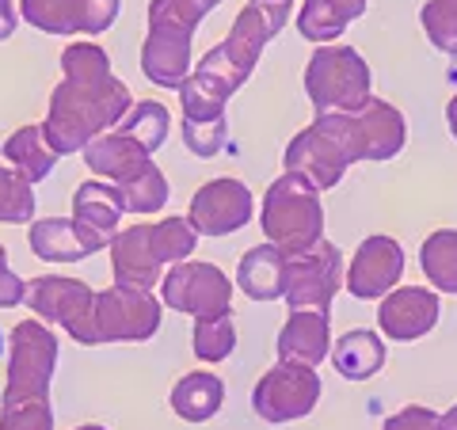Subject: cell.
<instances>
[{"instance_id": "10", "label": "cell", "mask_w": 457, "mask_h": 430, "mask_svg": "<svg viewBox=\"0 0 457 430\" xmlns=\"http://www.w3.org/2000/svg\"><path fill=\"white\" fill-rule=\"evenodd\" d=\"M317 400H320V377L312 374V366L278 362L255 385L252 408H255V415H263L267 423H286V419L309 415Z\"/></svg>"}, {"instance_id": "25", "label": "cell", "mask_w": 457, "mask_h": 430, "mask_svg": "<svg viewBox=\"0 0 457 430\" xmlns=\"http://www.w3.org/2000/svg\"><path fill=\"white\" fill-rule=\"evenodd\" d=\"M4 156H8V164L16 168L27 183L46 179L50 171H54V164H57V153L46 145V134H42V126H23V130L12 134L4 141Z\"/></svg>"}, {"instance_id": "37", "label": "cell", "mask_w": 457, "mask_h": 430, "mask_svg": "<svg viewBox=\"0 0 457 430\" xmlns=\"http://www.w3.org/2000/svg\"><path fill=\"white\" fill-rule=\"evenodd\" d=\"M183 141L195 156H218L225 145V119L221 122H187L183 119Z\"/></svg>"}, {"instance_id": "40", "label": "cell", "mask_w": 457, "mask_h": 430, "mask_svg": "<svg viewBox=\"0 0 457 430\" xmlns=\"http://www.w3.org/2000/svg\"><path fill=\"white\" fill-rule=\"evenodd\" d=\"M385 430H438V415L431 408H404L385 419Z\"/></svg>"}, {"instance_id": "1", "label": "cell", "mask_w": 457, "mask_h": 430, "mask_svg": "<svg viewBox=\"0 0 457 430\" xmlns=\"http://www.w3.org/2000/svg\"><path fill=\"white\" fill-rule=\"evenodd\" d=\"M65 80L50 95V119L42 126L46 145L65 156L77 149H88L92 141L119 126L130 114V92L122 80H114L111 73V57L96 42H73L62 54Z\"/></svg>"}, {"instance_id": "15", "label": "cell", "mask_w": 457, "mask_h": 430, "mask_svg": "<svg viewBox=\"0 0 457 430\" xmlns=\"http://www.w3.org/2000/svg\"><path fill=\"white\" fill-rule=\"evenodd\" d=\"M107 244V236L92 233L88 225H80L77 218H42L31 225V252L38 260L50 263H77L88 260Z\"/></svg>"}, {"instance_id": "13", "label": "cell", "mask_w": 457, "mask_h": 430, "mask_svg": "<svg viewBox=\"0 0 457 430\" xmlns=\"http://www.w3.org/2000/svg\"><path fill=\"white\" fill-rule=\"evenodd\" d=\"M378 320H381L385 339H400V343L423 339L438 324V294L423 290V285H400V290H389L381 297Z\"/></svg>"}, {"instance_id": "16", "label": "cell", "mask_w": 457, "mask_h": 430, "mask_svg": "<svg viewBox=\"0 0 457 430\" xmlns=\"http://www.w3.org/2000/svg\"><path fill=\"white\" fill-rule=\"evenodd\" d=\"M141 73L161 88H183V80L191 77V35L149 27V38L141 46Z\"/></svg>"}, {"instance_id": "11", "label": "cell", "mask_w": 457, "mask_h": 430, "mask_svg": "<svg viewBox=\"0 0 457 430\" xmlns=\"http://www.w3.org/2000/svg\"><path fill=\"white\" fill-rule=\"evenodd\" d=\"M255 198L240 179H210L206 187H198V194L191 198V213L187 221L198 236H225L237 233L252 221Z\"/></svg>"}, {"instance_id": "43", "label": "cell", "mask_w": 457, "mask_h": 430, "mask_svg": "<svg viewBox=\"0 0 457 430\" xmlns=\"http://www.w3.org/2000/svg\"><path fill=\"white\" fill-rule=\"evenodd\" d=\"M446 119H450V134L457 137V95L450 99V107H446Z\"/></svg>"}, {"instance_id": "30", "label": "cell", "mask_w": 457, "mask_h": 430, "mask_svg": "<svg viewBox=\"0 0 457 430\" xmlns=\"http://www.w3.org/2000/svg\"><path fill=\"white\" fill-rule=\"evenodd\" d=\"M149 240H153L156 260L176 267V263H187V255L195 252V244H198V233L191 228L187 218H164V221L149 225Z\"/></svg>"}, {"instance_id": "26", "label": "cell", "mask_w": 457, "mask_h": 430, "mask_svg": "<svg viewBox=\"0 0 457 430\" xmlns=\"http://www.w3.org/2000/svg\"><path fill=\"white\" fill-rule=\"evenodd\" d=\"M228 95L233 88H225L221 80H213L206 73H195L183 80L179 88V103H183V119L187 122H221L225 119V107H228Z\"/></svg>"}, {"instance_id": "41", "label": "cell", "mask_w": 457, "mask_h": 430, "mask_svg": "<svg viewBox=\"0 0 457 430\" xmlns=\"http://www.w3.org/2000/svg\"><path fill=\"white\" fill-rule=\"evenodd\" d=\"M16 35V0H0V42Z\"/></svg>"}, {"instance_id": "23", "label": "cell", "mask_w": 457, "mask_h": 430, "mask_svg": "<svg viewBox=\"0 0 457 430\" xmlns=\"http://www.w3.org/2000/svg\"><path fill=\"white\" fill-rule=\"evenodd\" d=\"M122 213H126V206H122L119 187H107V183H99V179L80 183L73 194V218L99 236H111L114 228H119Z\"/></svg>"}, {"instance_id": "2", "label": "cell", "mask_w": 457, "mask_h": 430, "mask_svg": "<svg viewBox=\"0 0 457 430\" xmlns=\"http://www.w3.org/2000/svg\"><path fill=\"white\" fill-rule=\"evenodd\" d=\"M260 225L267 233V244H275L286 260L317 248V244L324 240L320 191L309 187L302 176L286 171V176H278L263 194Z\"/></svg>"}, {"instance_id": "24", "label": "cell", "mask_w": 457, "mask_h": 430, "mask_svg": "<svg viewBox=\"0 0 457 430\" xmlns=\"http://www.w3.org/2000/svg\"><path fill=\"white\" fill-rule=\"evenodd\" d=\"M221 400H225V385L213 377V374H187L176 389H171V408H176L179 419L187 423H206L221 411Z\"/></svg>"}, {"instance_id": "42", "label": "cell", "mask_w": 457, "mask_h": 430, "mask_svg": "<svg viewBox=\"0 0 457 430\" xmlns=\"http://www.w3.org/2000/svg\"><path fill=\"white\" fill-rule=\"evenodd\" d=\"M438 430H457V408H450L446 415L438 419Z\"/></svg>"}, {"instance_id": "29", "label": "cell", "mask_w": 457, "mask_h": 430, "mask_svg": "<svg viewBox=\"0 0 457 430\" xmlns=\"http://www.w3.org/2000/svg\"><path fill=\"white\" fill-rule=\"evenodd\" d=\"M20 16L46 35H80V0H20Z\"/></svg>"}, {"instance_id": "39", "label": "cell", "mask_w": 457, "mask_h": 430, "mask_svg": "<svg viewBox=\"0 0 457 430\" xmlns=\"http://www.w3.org/2000/svg\"><path fill=\"white\" fill-rule=\"evenodd\" d=\"M23 297H27V285H23V278L16 275V270L8 267L4 244H0V309H12V305H20Z\"/></svg>"}, {"instance_id": "9", "label": "cell", "mask_w": 457, "mask_h": 430, "mask_svg": "<svg viewBox=\"0 0 457 430\" xmlns=\"http://www.w3.org/2000/svg\"><path fill=\"white\" fill-rule=\"evenodd\" d=\"M343 285V255L336 244L320 240L317 248L286 260V305L297 309H324L332 305L336 290Z\"/></svg>"}, {"instance_id": "7", "label": "cell", "mask_w": 457, "mask_h": 430, "mask_svg": "<svg viewBox=\"0 0 457 430\" xmlns=\"http://www.w3.org/2000/svg\"><path fill=\"white\" fill-rule=\"evenodd\" d=\"M161 294L168 309L191 312L195 320H213V317H228L233 282L213 263H176L161 278Z\"/></svg>"}, {"instance_id": "12", "label": "cell", "mask_w": 457, "mask_h": 430, "mask_svg": "<svg viewBox=\"0 0 457 430\" xmlns=\"http://www.w3.org/2000/svg\"><path fill=\"white\" fill-rule=\"evenodd\" d=\"M400 270H404V252H400V244L393 236H366L359 244V252H354L351 270L343 278H347L351 297L378 301L381 294L396 290Z\"/></svg>"}, {"instance_id": "5", "label": "cell", "mask_w": 457, "mask_h": 430, "mask_svg": "<svg viewBox=\"0 0 457 430\" xmlns=\"http://www.w3.org/2000/svg\"><path fill=\"white\" fill-rule=\"evenodd\" d=\"M27 309L46 324H62L69 335L84 347H96V294L88 282L80 278H62V275H46L35 278L27 285Z\"/></svg>"}, {"instance_id": "19", "label": "cell", "mask_w": 457, "mask_h": 430, "mask_svg": "<svg viewBox=\"0 0 457 430\" xmlns=\"http://www.w3.org/2000/svg\"><path fill=\"white\" fill-rule=\"evenodd\" d=\"M153 161V156L137 145V141L130 134H122V130H114V134H99L88 149H84V164H88L96 176H107L111 183H122V179H130L134 171Z\"/></svg>"}, {"instance_id": "22", "label": "cell", "mask_w": 457, "mask_h": 430, "mask_svg": "<svg viewBox=\"0 0 457 430\" xmlns=\"http://www.w3.org/2000/svg\"><path fill=\"white\" fill-rule=\"evenodd\" d=\"M332 362L347 381H370L385 366V339L370 327H354V332L336 339Z\"/></svg>"}, {"instance_id": "14", "label": "cell", "mask_w": 457, "mask_h": 430, "mask_svg": "<svg viewBox=\"0 0 457 430\" xmlns=\"http://www.w3.org/2000/svg\"><path fill=\"white\" fill-rule=\"evenodd\" d=\"M282 161H286V171L302 176L309 187H317V191L336 187V183L343 179V171H347V156H343V149L324 130H317V126H309V130L297 134L290 145H286Z\"/></svg>"}, {"instance_id": "45", "label": "cell", "mask_w": 457, "mask_h": 430, "mask_svg": "<svg viewBox=\"0 0 457 430\" xmlns=\"http://www.w3.org/2000/svg\"><path fill=\"white\" fill-rule=\"evenodd\" d=\"M80 430H104V426H96V423H92V426H80Z\"/></svg>"}, {"instance_id": "18", "label": "cell", "mask_w": 457, "mask_h": 430, "mask_svg": "<svg viewBox=\"0 0 457 430\" xmlns=\"http://www.w3.org/2000/svg\"><path fill=\"white\" fill-rule=\"evenodd\" d=\"M332 351V324L324 309H297L278 332V362L320 366V358Z\"/></svg>"}, {"instance_id": "20", "label": "cell", "mask_w": 457, "mask_h": 430, "mask_svg": "<svg viewBox=\"0 0 457 430\" xmlns=\"http://www.w3.org/2000/svg\"><path fill=\"white\" fill-rule=\"evenodd\" d=\"M362 12H366V0H305L302 12H297V31H302V38L317 42V46H328Z\"/></svg>"}, {"instance_id": "8", "label": "cell", "mask_w": 457, "mask_h": 430, "mask_svg": "<svg viewBox=\"0 0 457 430\" xmlns=\"http://www.w3.org/2000/svg\"><path fill=\"white\" fill-rule=\"evenodd\" d=\"M161 327V305L149 290H130L114 282L96 294V335L99 343H145Z\"/></svg>"}, {"instance_id": "36", "label": "cell", "mask_w": 457, "mask_h": 430, "mask_svg": "<svg viewBox=\"0 0 457 430\" xmlns=\"http://www.w3.org/2000/svg\"><path fill=\"white\" fill-rule=\"evenodd\" d=\"M0 430H54L50 400H20V404H4V411H0Z\"/></svg>"}, {"instance_id": "32", "label": "cell", "mask_w": 457, "mask_h": 430, "mask_svg": "<svg viewBox=\"0 0 457 430\" xmlns=\"http://www.w3.org/2000/svg\"><path fill=\"white\" fill-rule=\"evenodd\" d=\"M221 0H153L149 4V27H171V31L191 35L198 20L210 16Z\"/></svg>"}, {"instance_id": "27", "label": "cell", "mask_w": 457, "mask_h": 430, "mask_svg": "<svg viewBox=\"0 0 457 430\" xmlns=\"http://www.w3.org/2000/svg\"><path fill=\"white\" fill-rule=\"evenodd\" d=\"M114 187H119V194H122L126 213H137V218L164 210V203H168V179H164V171L156 168L153 161H145L130 179L114 183Z\"/></svg>"}, {"instance_id": "21", "label": "cell", "mask_w": 457, "mask_h": 430, "mask_svg": "<svg viewBox=\"0 0 457 430\" xmlns=\"http://www.w3.org/2000/svg\"><path fill=\"white\" fill-rule=\"evenodd\" d=\"M237 282L252 301H275L286 294V255L275 244L245 252V260L237 267Z\"/></svg>"}, {"instance_id": "34", "label": "cell", "mask_w": 457, "mask_h": 430, "mask_svg": "<svg viewBox=\"0 0 457 430\" xmlns=\"http://www.w3.org/2000/svg\"><path fill=\"white\" fill-rule=\"evenodd\" d=\"M237 347V327L233 317H213V320H198L195 324V354L203 362H221Z\"/></svg>"}, {"instance_id": "33", "label": "cell", "mask_w": 457, "mask_h": 430, "mask_svg": "<svg viewBox=\"0 0 457 430\" xmlns=\"http://www.w3.org/2000/svg\"><path fill=\"white\" fill-rule=\"evenodd\" d=\"M35 218V191L16 168L0 164V221L4 225H23Z\"/></svg>"}, {"instance_id": "46", "label": "cell", "mask_w": 457, "mask_h": 430, "mask_svg": "<svg viewBox=\"0 0 457 430\" xmlns=\"http://www.w3.org/2000/svg\"><path fill=\"white\" fill-rule=\"evenodd\" d=\"M0 351H4V335H0Z\"/></svg>"}, {"instance_id": "6", "label": "cell", "mask_w": 457, "mask_h": 430, "mask_svg": "<svg viewBox=\"0 0 457 430\" xmlns=\"http://www.w3.org/2000/svg\"><path fill=\"white\" fill-rule=\"evenodd\" d=\"M57 366V339L42 320H23L12 332V362H8V389L4 404L20 400H46L50 377Z\"/></svg>"}, {"instance_id": "35", "label": "cell", "mask_w": 457, "mask_h": 430, "mask_svg": "<svg viewBox=\"0 0 457 430\" xmlns=\"http://www.w3.org/2000/svg\"><path fill=\"white\" fill-rule=\"evenodd\" d=\"M420 20H423V31L431 38V46L446 54L457 50V0H427Z\"/></svg>"}, {"instance_id": "44", "label": "cell", "mask_w": 457, "mask_h": 430, "mask_svg": "<svg viewBox=\"0 0 457 430\" xmlns=\"http://www.w3.org/2000/svg\"><path fill=\"white\" fill-rule=\"evenodd\" d=\"M450 84H457V50L450 54Z\"/></svg>"}, {"instance_id": "4", "label": "cell", "mask_w": 457, "mask_h": 430, "mask_svg": "<svg viewBox=\"0 0 457 430\" xmlns=\"http://www.w3.org/2000/svg\"><path fill=\"white\" fill-rule=\"evenodd\" d=\"M305 92L317 114H343L359 111L370 99V69L359 50L351 46H317L305 69Z\"/></svg>"}, {"instance_id": "17", "label": "cell", "mask_w": 457, "mask_h": 430, "mask_svg": "<svg viewBox=\"0 0 457 430\" xmlns=\"http://www.w3.org/2000/svg\"><path fill=\"white\" fill-rule=\"evenodd\" d=\"M111 263H114V282L130 285V290H153L164 275V263L156 260L149 225H134L111 240Z\"/></svg>"}, {"instance_id": "3", "label": "cell", "mask_w": 457, "mask_h": 430, "mask_svg": "<svg viewBox=\"0 0 457 430\" xmlns=\"http://www.w3.org/2000/svg\"><path fill=\"white\" fill-rule=\"evenodd\" d=\"M317 130H324L347 156V164L354 161H389L404 149V114L393 103L370 95L359 111H343V114H317Z\"/></svg>"}, {"instance_id": "31", "label": "cell", "mask_w": 457, "mask_h": 430, "mask_svg": "<svg viewBox=\"0 0 457 430\" xmlns=\"http://www.w3.org/2000/svg\"><path fill=\"white\" fill-rule=\"evenodd\" d=\"M168 126H171L168 111L161 103H153V99H145V103L130 107V114L119 122V130L130 134L145 153H156V149L164 145V137H168Z\"/></svg>"}, {"instance_id": "28", "label": "cell", "mask_w": 457, "mask_h": 430, "mask_svg": "<svg viewBox=\"0 0 457 430\" xmlns=\"http://www.w3.org/2000/svg\"><path fill=\"white\" fill-rule=\"evenodd\" d=\"M420 267L442 294H457V228H438L423 240Z\"/></svg>"}, {"instance_id": "38", "label": "cell", "mask_w": 457, "mask_h": 430, "mask_svg": "<svg viewBox=\"0 0 457 430\" xmlns=\"http://www.w3.org/2000/svg\"><path fill=\"white\" fill-rule=\"evenodd\" d=\"M119 0H80V35H104L119 20Z\"/></svg>"}]
</instances>
